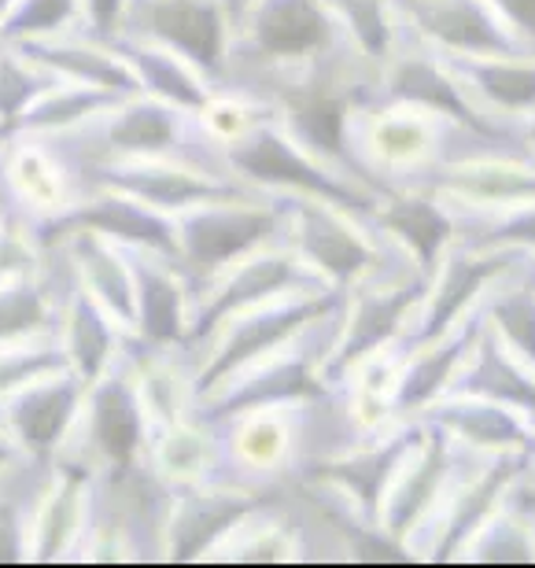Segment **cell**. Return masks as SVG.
Instances as JSON below:
<instances>
[{
	"mask_svg": "<svg viewBox=\"0 0 535 568\" xmlns=\"http://www.w3.org/2000/svg\"><path fill=\"white\" fill-rule=\"evenodd\" d=\"M192 119L189 111L148 93L127 97L104 115L100 126V144L108 148L111 159H133V155H181L192 141Z\"/></svg>",
	"mask_w": 535,
	"mask_h": 568,
	"instance_id": "24",
	"label": "cell"
},
{
	"mask_svg": "<svg viewBox=\"0 0 535 568\" xmlns=\"http://www.w3.org/2000/svg\"><path fill=\"white\" fill-rule=\"evenodd\" d=\"M325 8L333 11L347 49L359 52L373 67L388 63V55L406 33V22L395 0H325Z\"/></svg>",
	"mask_w": 535,
	"mask_h": 568,
	"instance_id": "35",
	"label": "cell"
},
{
	"mask_svg": "<svg viewBox=\"0 0 535 568\" xmlns=\"http://www.w3.org/2000/svg\"><path fill=\"white\" fill-rule=\"evenodd\" d=\"M133 274H137V322H133L137 344L152 351L189 347L192 292L185 270H178L170 255L137 247Z\"/></svg>",
	"mask_w": 535,
	"mask_h": 568,
	"instance_id": "21",
	"label": "cell"
},
{
	"mask_svg": "<svg viewBox=\"0 0 535 568\" xmlns=\"http://www.w3.org/2000/svg\"><path fill=\"white\" fill-rule=\"evenodd\" d=\"M458 561H487V565H535V520L521 506L506 503L484 520L481 531L465 542Z\"/></svg>",
	"mask_w": 535,
	"mask_h": 568,
	"instance_id": "38",
	"label": "cell"
},
{
	"mask_svg": "<svg viewBox=\"0 0 535 568\" xmlns=\"http://www.w3.org/2000/svg\"><path fill=\"white\" fill-rule=\"evenodd\" d=\"M377 100L384 104H403L428 111L443 122L481 133L492 141H517L521 130L506 126L495 115L476 104L470 89L462 85V78L454 74V67L447 63V55L436 52L432 44H425L417 33H403V41L395 44V52L388 55V63L377 71Z\"/></svg>",
	"mask_w": 535,
	"mask_h": 568,
	"instance_id": "5",
	"label": "cell"
},
{
	"mask_svg": "<svg viewBox=\"0 0 535 568\" xmlns=\"http://www.w3.org/2000/svg\"><path fill=\"white\" fill-rule=\"evenodd\" d=\"M60 82L44 67L27 60L16 44H0V119L22 122V115Z\"/></svg>",
	"mask_w": 535,
	"mask_h": 568,
	"instance_id": "41",
	"label": "cell"
},
{
	"mask_svg": "<svg viewBox=\"0 0 535 568\" xmlns=\"http://www.w3.org/2000/svg\"><path fill=\"white\" fill-rule=\"evenodd\" d=\"M63 347L49 344H8L0 347V399H11L30 381L44 377V373L63 369Z\"/></svg>",
	"mask_w": 535,
	"mask_h": 568,
	"instance_id": "44",
	"label": "cell"
},
{
	"mask_svg": "<svg viewBox=\"0 0 535 568\" xmlns=\"http://www.w3.org/2000/svg\"><path fill=\"white\" fill-rule=\"evenodd\" d=\"M27 561V531H22V517L11 503H0V565Z\"/></svg>",
	"mask_w": 535,
	"mask_h": 568,
	"instance_id": "47",
	"label": "cell"
},
{
	"mask_svg": "<svg viewBox=\"0 0 535 568\" xmlns=\"http://www.w3.org/2000/svg\"><path fill=\"white\" fill-rule=\"evenodd\" d=\"M16 49L44 67L49 74H55L60 82H74V85H93V89H108V93L119 97H137L141 93V82H137L133 67L122 60L119 49L111 41L100 38H38V41H19Z\"/></svg>",
	"mask_w": 535,
	"mask_h": 568,
	"instance_id": "26",
	"label": "cell"
},
{
	"mask_svg": "<svg viewBox=\"0 0 535 568\" xmlns=\"http://www.w3.org/2000/svg\"><path fill=\"white\" fill-rule=\"evenodd\" d=\"M270 495L248 480H203L166 487L163 517H159V547L166 561H203L230 531L259 514Z\"/></svg>",
	"mask_w": 535,
	"mask_h": 568,
	"instance_id": "9",
	"label": "cell"
},
{
	"mask_svg": "<svg viewBox=\"0 0 535 568\" xmlns=\"http://www.w3.org/2000/svg\"><path fill=\"white\" fill-rule=\"evenodd\" d=\"M222 163L233 178H241L252 189H263L266 196H314L340 203V207L355 214H366V219L377 211L384 196L381 189H373L355 174H347V170L333 166L329 159L314 155L311 148L300 144L281 126L277 115L259 122L236 144L222 148Z\"/></svg>",
	"mask_w": 535,
	"mask_h": 568,
	"instance_id": "2",
	"label": "cell"
},
{
	"mask_svg": "<svg viewBox=\"0 0 535 568\" xmlns=\"http://www.w3.org/2000/svg\"><path fill=\"white\" fill-rule=\"evenodd\" d=\"M487 325L535 366V252H525L484 295Z\"/></svg>",
	"mask_w": 535,
	"mask_h": 568,
	"instance_id": "34",
	"label": "cell"
},
{
	"mask_svg": "<svg viewBox=\"0 0 535 568\" xmlns=\"http://www.w3.org/2000/svg\"><path fill=\"white\" fill-rule=\"evenodd\" d=\"M410 33L443 55H525L532 52L487 0H395Z\"/></svg>",
	"mask_w": 535,
	"mask_h": 568,
	"instance_id": "15",
	"label": "cell"
},
{
	"mask_svg": "<svg viewBox=\"0 0 535 568\" xmlns=\"http://www.w3.org/2000/svg\"><path fill=\"white\" fill-rule=\"evenodd\" d=\"M451 392L484 395V399H498L506 406H517V410H525V414H535V366L528 358H521L517 351L487 325V314H484V328H481V336H476L473 351L465 355Z\"/></svg>",
	"mask_w": 535,
	"mask_h": 568,
	"instance_id": "29",
	"label": "cell"
},
{
	"mask_svg": "<svg viewBox=\"0 0 535 568\" xmlns=\"http://www.w3.org/2000/svg\"><path fill=\"white\" fill-rule=\"evenodd\" d=\"M82 403L85 384L67 366L30 381L27 388H19L8 399V428L16 447L33 454V458H49L71 436L78 414H82Z\"/></svg>",
	"mask_w": 535,
	"mask_h": 568,
	"instance_id": "22",
	"label": "cell"
},
{
	"mask_svg": "<svg viewBox=\"0 0 535 568\" xmlns=\"http://www.w3.org/2000/svg\"><path fill=\"white\" fill-rule=\"evenodd\" d=\"M111 44H115L122 60L133 67L137 82H141V93L166 100V104L189 111V115H200L214 100L211 78L200 74L185 55L170 52L166 44L137 38V33H119V38H111Z\"/></svg>",
	"mask_w": 535,
	"mask_h": 568,
	"instance_id": "30",
	"label": "cell"
},
{
	"mask_svg": "<svg viewBox=\"0 0 535 568\" xmlns=\"http://www.w3.org/2000/svg\"><path fill=\"white\" fill-rule=\"evenodd\" d=\"M292 406H270V410H252L233 417V436L225 443L230 462L241 469V480L255 484L259 476L281 473L292 462V425H289Z\"/></svg>",
	"mask_w": 535,
	"mask_h": 568,
	"instance_id": "33",
	"label": "cell"
},
{
	"mask_svg": "<svg viewBox=\"0 0 535 568\" xmlns=\"http://www.w3.org/2000/svg\"><path fill=\"white\" fill-rule=\"evenodd\" d=\"M89 447L111 473H133L148 443V417L137 395L133 369L111 362V369L85 388Z\"/></svg>",
	"mask_w": 535,
	"mask_h": 568,
	"instance_id": "17",
	"label": "cell"
},
{
	"mask_svg": "<svg viewBox=\"0 0 535 568\" xmlns=\"http://www.w3.org/2000/svg\"><path fill=\"white\" fill-rule=\"evenodd\" d=\"M52 322V306L38 277L0 281V347L33 339Z\"/></svg>",
	"mask_w": 535,
	"mask_h": 568,
	"instance_id": "40",
	"label": "cell"
},
{
	"mask_svg": "<svg viewBox=\"0 0 535 568\" xmlns=\"http://www.w3.org/2000/svg\"><path fill=\"white\" fill-rule=\"evenodd\" d=\"M19 133H22V126H19V122H8V119H0V148H4L11 138H19Z\"/></svg>",
	"mask_w": 535,
	"mask_h": 568,
	"instance_id": "51",
	"label": "cell"
},
{
	"mask_svg": "<svg viewBox=\"0 0 535 568\" xmlns=\"http://www.w3.org/2000/svg\"><path fill=\"white\" fill-rule=\"evenodd\" d=\"M344 292L325 288V284H311V288H295L284 292L277 300H266L259 306L233 314L208 344V358L203 366L192 373V388H196V403L203 395H211L219 384H225L233 373H241L252 362L266 358L270 351L284 347L289 339H295L303 328H311L314 322H322L333 311H340Z\"/></svg>",
	"mask_w": 535,
	"mask_h": 568,
	"instance_id": "3",
	"label": "cell"
},
{
	"mask_svg": "<svg viewBox=\"0 0 535 568\" xmlns=\"http://www.w3.org/2000/svg\"><path fill=\"white\" fill-rule=\"evenodd\" d=\"M16 450H19V447H16V439H8L4 432H0V469H4V465H8L11 458H16Z\"/></svg>",
	"mask_w": 535,
	"mask_h": 568,
	"instance_id": "50",
	"label": "cell"
},
{
	"mask_svg": "<svg viewBox=\"0 0 535 568\" xmlns=\"http://www.w3.org/2000/svg\"><path fill=\"white\" fill-rule=\"evenodd\" d=\"M41 244L11 214H0V281L4 277H38Z\"/></svg>",
	"mask_w": 535,
	"mask_h": 568,
	"instance_id": "45",
	"label": "cell"
},
{
	"mask_svg": "<svg viewBox=\"0 0 535 568\" xmlns=\"http://www.w3.org/2000/svg\"><path fill=\"white\" fill-rule=\"evenodd\" d=\"M71 230H97L111 236V241L127 247H144V252L170 255L178 263V233H174V214H163L148 207L144 200L127 196L115 189H93V196L78 207H67L52 214L44 225V236H67Z\"/></svg>",
	"mask_w": 535,
	"mask_h": 568,
	"instance_id": "18",
	"label": "cell"
},
{
	"mask_svg": "<svg viewBox=\"0 0 535 568\" xmlns=\"http://www.w3.org/2000/svg\"><path fill=\"white\" fill-rule=\"evenodd\" d=\"M532 473V469H528ZM528 473L521 476V480L509 487V498H514V506L528 509V514H535V480H528Z\"/></svg>",
	"mask_w": 535,
	"mask_h": 568,
	"instance_id": "49",
	"label": "cell"
},
{
	"mask_svg": "<svg viewBox=\"0 0 535 568\" xmlns=\"http://www.w3.org/2000/svg\"><path fill=\"white\" fill-rule=\"evenodd\" d=\"M185 55L211 82L230 71L236 41V4L230 0H133L127 30Z\"/></svg>",
	"mask_w": 535,
	"mask_h": 568,
	"instance_id": "10",
	"label": "cell"
},
{
	"mask_svg": "<svg viewBox=\"0 0 535 568\" xmlns=\"http://www.w3.org/2000/svg\"><path fill=\"white\" fill-rule=\"evenodd\" d=\"M421 439V422H392V428L377 432L373 439H362L347 450H333L325 458H317L306 469V480L317 484L322 491L336 495L340 503H347L362 520L381 525V506L384 495L400 473L410 447Z\"/></svg>",
	"mask_w": 535,
	"mask_h": 568,
	"instance_id": "14",
	"label": "cell"
},
{
	"mask_svg": "<svg viewBox=\"0 0 535 568\" xmlns=\"http://www.w3.org/2000/svg\"><path fill=\"white\" fill-rule=\"evenodd\" d=\"M311 284H322V281H317L314 270L295 255L292 244L255 247V252L244 255L241 263L225 266L219 277H211L208 288L200 292V300H192L189 347L208 344L233 314L248 311V306L277 300V295L295 292V288H311Z\"/></svg>",
	"mask_w": 535,
	"mask_h": 568,
	"instance_id": "11",
	"label": "cell"
},
{
	"mask_svg": "<svg viewBox=\"0 0 535 568\" xmlns=\"http://www.w3.org/2000/svg\"><path fill=\"white\" fill-rule=\"evenodd\" d=\"M521 141H525V144L532 148V152H535V115L521 122Z\"/></svg>",
	"mask_w": 535,
	"mask_h": 568,
	"instance_id": "52",
	"label": "cell"
},
{
	"mask_svg": "<svg viewBox=\"0 0 535 568\" xmlns=\"http://www.w3.org/2000/svg\"><path fill=\"white\" fill-rule=\"evenodd\" d=\"M284 207V233L295 255L314 270V277L336 292H351L370 277L384 258L388 241L377 244V230L366 214H355L340 203L314 196H277Z\"/></svg>",
	"mask_w": 535,
	"mask_h": 568,
	"instance_id": "4",
	"label": "cell"
},
{
	"mask_svg": "<svg viewBox=\"0 0 535 568\" xmlns=\"http://www.w3.org/2000/svg\"><path fill=\"white\" fill-rule=\"evenodd\" d=\"M119 336H127V333H122L115 317H111L85 288H78L71 300H67L60 347H63L67 369H71L85 388L104 377L111 369V362L119 358Z\"/></svg>",
	"mask_w": 535,
	"mask_h": 568,
	"instance_id": "32",
	"label": "cell"
},
{
	"mask_svg": "<svg viewBox=\"0 0 535 568\" xmlns=\"http://www.w3.org/2000/svg\"><path fill=\"white\" fill-rule=\"evenodd\" d=\"M127 97L108 93V89L93 85H74V82H55L27 115H22V133H67L78 130L89 119L108 115L111 108L122 104Z\"/></svg>",
	"mask_w": 535,
	"mask_h": 568,
	"instance_id": "37",
	"label": "cell"
},
{
	"mask_svg": "<svg viewBox=\"0 0 535 568\" xmlns=\"http://www.w3.org/2000/svg\"><path fill=\"white\" fill-rule=\"evenodd\" d=\"M89 520V469L78 462H60L49 491L33 509L27 536V561H63L78 542H85Z\"/></svg>",
	"mask_w": 535,
	"mask_h": 568,
	"instance_id": "25",
	"label": "cell"
},
{
	"mask_svg": "<svg viewBox=\"0 0 535 568\" xmlns=\"http://www.w3.org/2000/svg\"><path fill=\"white\" fill-rule=\"evenodd\" d=\"M233 4H236V8H244V4H248V0H233Z\"/></svg>",
	"mask_w": 535,
	"mask_h": 568,
	"instance_id": "54",
	"label": "cell"
},
{
	"mask_svg": "<svg viewBox=\"0 0 535 568\" xmlns=\"http://www.w3.org/2000/svg\"><path fill=\"white\" fill-rule=\"evenodd\" d=\"M532 422H535V414H532Z\"/></svg>",
	"mask_w": 535,
	"mask_h": 568,
	"instance_id": "55",
	"label": "cell"
},
{
	"mask_svg": "<svg viewBox=\"0 0 535 568\" xmlns=\"http://www.w3.org/2000/svg\"><path fill=\"white\" fill-rule=\"evenodd\" d=\"M11 189H19V196L38 211L60 214L67 211V181L55 166V159L41 148H22L11 159Z\"/></svg>",
	"mask_w": 535,
	"mask_h": 568,
	"instance_id": "42",
	"label": "cell"
},
{
	"mask_svg": "<svg viewBox=\"0 0 535 568\" xmlns=\"http://www.w3.org/2000/svg\"><path fill=\"white\" fill-rule=\"evenodd\" d=\"M225 462V443L211 422L192 410L181 417L178 425L159 428L152 443V469L155 480L163 487H185V484H203L214 480Z\"/></svg>",
	"mask_w": 535,
	"mask_h": 568,
	"instance_id": "31",
	"label": "cell"
},
{
	"mask_svg": "<svg viewBox=\"0 0 535 568\" xmlns=\"http://www.w3.org/2000/svg\"><path fill=\"white\" fill-rule=\"evenodd\" d=\"M67 252L78 270L82 288L115 317L122 333H133L137 322V274L133 255L119 247V241L97 230H71L67 233Z\"/></svg>",
	"mask_w": 535,
	"mask_h": 568,
	"instance_id": "28",
	"label": "cell"
},
{
	"mask_svg": "<svg viewBox=\"0 0 535 568\" xmlns=\"http://www.w3.org/2000/svg\"><path fill=\"white\" fill-rule=\"evenodd\" d=\"M525 252L517 247H476L465 241H454L443 252L436 274H432L425 303L417 306L414 322L406 325V333L395 339V351L410 355L421 344H432L443 336L454 322H462L476 303L484 300L487 288L517 266V258Z\"/></svg>",
	"mask_w": 535,
	"mask_h": 568,
	"instance_id": "12",
	"label": "cell"
},
{
	"mask_svg": "<svg viewBox=\"0 0 535 568\" xmlns=\"http://www.w3.org/2000/svg\"><path fill=\"white\" fill-rule=\"evenodd\" d=\"M428 284H432V274L417 270L400 247L392 244L388 258H384L370 277H362L355 288L344 292L333 344L325 347L322 366H317L325 388L344 384L362 362L381 355L384 347H392L395 339L406 333L417 306L425 303Z\"/></svg>",
	"mask_w": 535,
	"mask_h": 568,
	"instance_id": "1",
	"label": "cell"
},
{
	"mask_svg": "<svg viewBox=\"0 0 535 568\" xmlns=\"http://www.w3.org/2000/svg\"><path fill=\"white\" fill-rule=\"evenodd\" d=\"M417 422L440 425L447 436L484 454H503V450L535 454L532 414L498 403V399H484V395L447 392V395H440L436 403H428L425 410L417 414Z\"/></svg>",
	"mask_w": 535,
	"mask_h": 568,
	"instance_id": "23",
	"label": "cell"
},
{
	"mask_svg": "<svg viewBox=\"0 0 535 568\" xmlns=\"http://www.w3.org/2000/svg\"><path fill=\"white\" fill-rule=\"evenodd\" d=\"M465 458V443L447 436L440 425L421 422V439L410 447L400 473L384 495L381 506V528L395 539H410L421 528V520L440 503L443 487L454 480L458 465Z\"/></svg>",
	"mask_w": 535,
	"mask_h": 568,
	"instance_id": "16",
	"label": "cell"
},
{
	"mask_svg": "<svg viewBox=\"0 0 535 568\" xmlns=\"http://www.w3.org/2000/svg\"><path fill=\"white\" fill-rule=\"evenodd\" d=\"M481 328H484V300L462 322H454L447 333L432 339V344H421L410 355H403L400 377H395L392 388L395 422H414L428 403H436L440 395L451 392V384L458 377L465 355L473 351Z\"/></svg>",
	"mask_w": 535,
	"mask_h": 568,
	"instance_id": "20",
	"label": "cell"
},
{
	"mask_svg": "<svg viewBox=\"0 0 535 568\" xmlns=\"http://www.w3.org/2000/svg\"><path fill=\"white\" fill-rule=\"evenodd\" d=\"M373 230L425 274H436L443 252L458 241V219L440 196L425 189L395 185L384 189L377 211L370 214Z\"/></svg>",
	"mask_w": 535,
	"mask_h": 568,
	"instance_id": "19",
	"label": "cell"
},
{
	"mask_svg": "<svg viewBox=\"0 0 535 568\" xmlns=\"http://www.w3.org/2000/svg\"><path fill=\"white\" fill-rule=\"evenodd\" d=\"M178 263L185 274L219 277L225 266L241 263L255 247L273 244L284 233V207L277 196H236L211 200L174 214Z\"/></svg>",
	"mask_w": 535,
	"mask_h": 568,
	"instance_id": "6",
	"label": "cell"
},
{
	"mask_svg": "<svg viewBox=\"0 0 535 568\" xmlns=\"http://www.w3.org/2000/svg\"><path fill=\"white\" fill-rule=\"evenodd\" d=\"M78 16H82V0H16V8L0 22V44L55 38Z\"/></svg>",
	"mask_w": 535,
	"mask_h": 568,
	"instance_id": "43",
	"label": "cell"
},
{
	"mask_svg": "<svg viewBox=\"0 0 535 568\" xmlns=\"http://www.w3.org/2000/svg\"><path fill=\"white\" fill-rule=\"evenodd\" d=\"M133 0H82V19L89 22L93 38L111 41L127 30V16H130Z\"/></svg>",
	"mask_w": 535,
	"mask_h": 568,
	"instance_id": "46",
	"label": "cell"
},
{
	"mask_svg": "<svg viewBox=\"0 0 535 568\" xmlns=\"http://www.w3.org/2000/svg\"><path fill=\"white\" fill-rule=\"evenodd\" d=\"M451 211L458 219V241L465 244L535 252V200L498 211H476V207H451Z\"/></svg>",
	"mask_w": 535,
	"mask_h": 568,
	"instance_id": "39",
	"label": "cell"
},
{
	"mask_svg": "<svg viewBox=\"0 0 535 568\" xmlns=\"http://www.w3.org/2000/svg\"><path fill=\"white\" fill-rule=\"evenodd\" d=\"M93 185L127 192V196L144 200L148 207H155L163 214H181L211 200L255 196L252 185H244L241 178L214 174V170L192 163V159H181V155L108 159L93 174Z\"/></svg>",
	"mask_w": 535,
	"mask_h": 568,
	"instance_id": "13",
	"label": "cell"
},
{
	"mask_svg": "<svg viewBox=\"0 0 535 568\" xmlns=\"http://www.w3.org/2000/svg\"><path fill=\"white\" fill-rule=\"evenodd\" d=\"M306 328L284 347L270 351L266 358L252 362L241 373H233L230 381L219 384L211 395H203L196 403V414L211 425H225L241 414L252 410H270V406H311L322 403L329 388L322 381V355L325 347L306 344Z\"/></svg>",
	"mask_w": 535,
	"mask_h": 568,
	"instance_id": "8",
	"label": "cell"
},
{
	"mask_svg": "<svg viewBox=\"0 0 535 568\" xmlns=\"http://www.w3.org/2000/svg\"><path fill=\"white\" fill-rule=\"evenodd\" d=\"M454 74L487 115L517 126L535 115V52L525 55H447Z\"/></svg>",
	"mask_w": 535,
	"mask_h": 568,
	"instance_id": "27",
	"label": "cell"
},
{
	"mask_svg": "<svg viewBox=\"0 0 535 568\" xmlns=\"http://www.w3.org/2000/svg\"><path fill=\"white\" fill-rule=\"evenodd\" d=\"M133 384L141 395L144 417L155 432L178 425L181 417L196 410V388L192 377H185L174 362L166 358V351L141 347V358H133Z\"/></svg>",
	"mask_w": 535,
	"mask_h": 568,
	"instance_id": "36",
	"label": "cell"
},
{
	"mask_svg": "<svg viewBox=\"0 0 535 568\" xmlns=\"http://www.w3.org/2000/svg\"><path fill=\"white\" fill-rule=\"evenodd\" d=\"M344 44L325 0H248L236 8L233 55H248L273 71H306Z\"/></svg>",
	"mask_w": 535,
	"mask_h": 568,
	"instance_id": "7",
	"label": "cell"
},
{
	"mask_svg": "<svg viewBox=\"0 0 535 568\" xmlns=\"http://www.w3.org/2000/svg\"><path fill=\"white\" fill-rule=\"evenodd\" d=\"M487 4H492L498 16L506 19V27L535 52V0H487Z\"/></svg>",
	"mask_w": 535,
	"mask_h": 568,
	"instance_id": "48",
	"label": "cell"
},
{
	"mask_svg": "<svg viewBox=\"0 0 535 568\" xmlns=\"http://www.w3.org/2000/svg\"><path fill=\"white\" fill-rule=\"evenodd\" d=\"M11 8H16V0H0V22L8 19V11H11Z\"/></svg>",
	"mask_w": 535,
	"mask_h": 568,
	"instance_id": "53",
	"label": "cell"
}]
</instances>
